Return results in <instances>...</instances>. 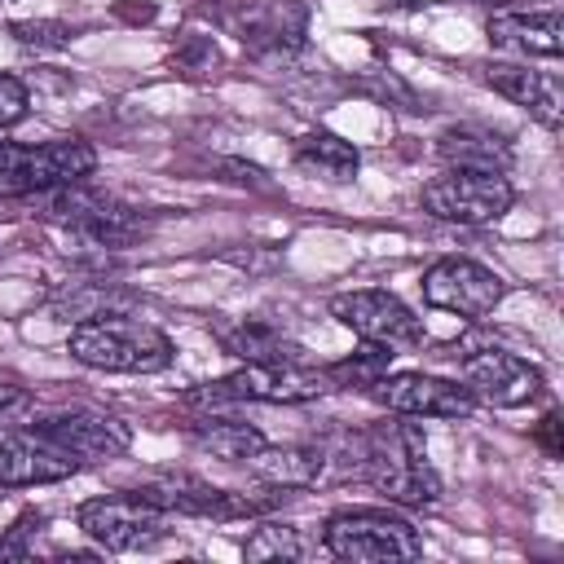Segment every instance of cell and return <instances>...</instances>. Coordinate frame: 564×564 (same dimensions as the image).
<instances>
[{
	"mask_svg": "<svg viewBox=\"0 0 564 564\" xmlns=\"http://www.w3.org/2000/svg\"><path fill=\"white\" fill-rule=\"evenodd\" d=\"M189 441L194 449L220 458V463H251L264 449V432L256 423L229 419V414H203L189 423Z\"/></svg>",
	"mask_w": 564,
	"mask_h": 564,
	"instance_id": "cell-21",
	"label": "cell"
},
{
	"mask_svg": "<svg viewBox=\"0 0 564 564\" xmlns=\"http://www.w3.org/2000/svg\"><path fill=\"white\" fill-rule=\"evenodd\" d=\"M26 405H31V397H26L22 388H13V383H0V423H4L9 414L26 410Z\"/></svg>",
	"mask_w": 564,
	"mask_h": 564,
	"instance_id": "cell-30",
	"label": "cell"
},
{
	"mask_svg": "<svg viewBox=\"0 0 564 564\" xmlns=\"http://www.w3.org/2000/svg\"><path fill=\"white\" fill-rule=\"evenodd\" d=\"M9 35L22 44V48H66L75 40V31L66 22H53V18H40V22H13Z\"/></svg>",
	"mask_w": 564,
	"mask_h": 564,
	"instance_id": "cell-26",
	"label": "cell"
},
{
	"mask_svg": "<svg viewBox=\"0 0 564 564\" xmlns=\"http://www.w3.org/2000/svg\"><path fill=\"white\" fill-rule=\"evenodd\" d=\"M357 441V476L379 489L392 507H436L441 502V476L427 458V441L414 423H405V414L383 419L366 432L352 436Z\"/></svg>",
	"mask_w": 564,
	"mask_h": 564,
	"instance_id": "cell-1",
	"label": "cell"
},
{
	"mask_svg": "<svg viewBox=\"0 0 564 564\" xmlns=\"http://www.w3.org/2000/svg\"><path fill=\"white\" fill-rule=\"evenodd\" d=\"M132 304V295L119 286V282H62L44 308L57 317V322H88V317H101V313H123Z\"/></svg>",
	"mask_w": 564,
	"mask_h": 564,
	"instance_id": "cell-22",
	"label": "cell"
},
{
	"mask_svg": "<svg viewBox=\"0 0 564 564\" xmlns=\"http://www.w3.org/2000/svg\"><path fill=\"white\" fill-rule=\"evenodd\" d=\"M216 339L238 361H304V348L295 339H286L273 322H260V317L225 322V326H216Z\"/></svg>",
	"mask_w": 564,
	"mask_h": 564,
	"instance_id": "cell-20",
	"label": "cell"
},
{
	"mask_svg": "<svg viewBox=\"0 0 564 564\" xmlns=\"http://www.w3.org/2000/svg\"><path fill=\"white\" fill-rule=\"evenodd\" d=\"M366 397L388 414H405V419H467L476 410V397L463 383L423 370L383 375L375 388H366Z\"/></svg>",
	"mask_w": 564,
	"mask_h": 564,
	"instance_id": "cell-11",
	"label": "cell"
},
{
	"mask_svg": "<svg viewBox=\"0 0 564 564\" xmlns=\"http://www.w3.org/2000/svg\"><path fill=\"white\" fill-rule=\"evenodd\" d=\"M40 203V216L48 225H57L62 234L88 242V247H128L145 234V216L141 207L115 198V194H101L93 189L88 181H75V185H57V189H44L35 194Z\"/></svg>",
	"mask_w": 564,
	"mask_h": 564,
	"instance_id": "cell-4",
	"label": "cell"
},
{
	"mask_svg": "<svg viewBox=\"0 0 564 564\" xmlns=\"http://www.w3.org/2000/svg\"><path fill=\"white\" fill-rule=\"evenodd\" d=\"M79 529L101 546V551H145L167 538V511L137 494H101L79 502L75 511Z\"/></svg>",
	"mask_w": 564,
	"mask_h": 564,
	"instance_id": "cell-8",
	"label": "cell"
},
{
	"mask_svg": "<svg viewBox=\"0 0 564 564\" xmlns=\"http://www.w3.org/2000/svg\"><path fill=\"white\" fill-rule=\"evenodd\" d=\"M322 546L335 560L392 564V560H419L423 555V533L388 507H344V511L326 516Z\"/></svg>",
	"mask_w": 564,
	"mask_h": 564,
	"instance_id": "cell-5",
	"label": "cell"
},
{
	"mask_svg": "<svg viewBox=\"0 0 564 564\" xmlns=\"http://www.w3.org/2000/svg\"><path fill=\"white\" fill-rule=\"evenodd\" d=\"M489 44L524 53V57H560L564 53V18L560 9H494Z\"/></svg>",
	"mask_w": 564,
	"mask_h": 564,
	"instance_id": "cell-16",
	"label": "cell"
},
{
	"mask_svg": "<svg viewBox=\"0 0 564 564\" xmlns=\"http://www.w3.org/2000/svg\"><path fill=\"white\" fill-rule=\"evenodd\" d=\"M436 154L445 167H471V172H507L511 167V141L485 123H454L436 137Z\"/></svg>",
	"mask_w": 564,
	"mask_h": 564,
	"instance_id": "cell-18",
	"label": "cell"
},
{
	"mask_svg": "<svg viewBox=\"0 0 564 564\" xmlns=\"http://www.w3.org/2000/svg\"><path fill=\"white\" fill-rule=\"evenodd\" d=\"M419 286H423V300L432 308H445V313H458L471 322L489 317L507 295V278L480 260H467V256H441L436 264L423 269Z\"/></svg>",
	"mask_w": 564,
	"mask_h": 564,
	"instance_id": "cell-9",
	"label": "cell"
},
{
	"mask_svg": "<svg viewBox=\"0 0 564 564\" xmlns=\"http://www.w3.org/2000/svg\"><path fill=\"white\" fill-rule=\"evenodd\" d=\"M458 383L476 397V405H498V410H516L529 405L542 392V370L533 361H524L520 352L507 348H480L467 352L458 366Z\"/></svg>",
	"mask_w": 564,
	"mask_h": 564,
	"instance_id": "cell-12",
	"label": "cell"
},
{
	"mask_svg": "<svg viewBox=\"0 0 564 564\" xmlns=\"http://www.w3.org/2000/svg\"><path fill=\"white\" fill-rule=\"evenodd\" d=\"M304 35H308V9L295 4V0L264 4V9H256V13L242 22V44L256 48L260 57L300 53V48H304Z\"/></svg>",
	"mask_w": 564,
	"mask_h": 564,
	"instance_id": "cell-17",
	"label": "cell"
},
{
	"mask_svg": "<svg viewBox=\"0 0 564 564\" xmlns=\"http://www.w3.org/2000/svg\"><path fill=\"white\" fill-rule=\"evenodd\" d=\"M247 467L256 471V480L300 494V489H308V485H317L326 476L330 454H326V445H269L264 441V449Z\"/></svg>",
	"mask_w": 564,
	"mask_h": 564,
	"instance_id": "cell-19",
	"label": "cell"
},
{
	"mask_svg": "<svg viewBox=\"0 0 564 564\" xmlns=\"http://www.w3.org/2000/svg\"><path fill=\"white\" fill-rule=\"evenodd\" d=\"M212 62H216V48H212V40H203V35H189L185 48L176 53V66H185V70H194V75L207 70Z\"/></svg>",
	"mask_w": 564,
	"mask_h": 564,
	"instance_id": "cell-28",
	"label": "cell"
},
{
	"mask_svg": "<svg viewBox=\"0 0 564 564\" xmlns=\"http://www.w3.org/2000/svg\"><path fill=\"white\" fill-rule=\"evenodd\" d=\"M26 106H31L26 84L13 75H0V128H13L18 119H26Z\"/></svg>",
	"mask_w": 564,
	"mask_h": 564,
	"instance_id": "cell-27",
	"label": "cell"
},
{
	"mask_svg": "<svg viewBox=\"0 0 564 564\" xmlns=\"http://www.w3.org/2000/svg\"><path fill=\"white\" fill-rule=\"evenodd\" d=\"M388 366H392L388 344H370L366 339L357 352H348V357H339V361H330L322 370H326L330 388H357V392H366V388H375L388 375Z\"/></svg>",
	"mask_w": 564,
	"mask_h": 564,
	"instance_id": "cell-25",
	"label": "cell"
},
{
	"mask_svg": "<svg viewBox=\"0 0 564 564\" xmlns=\"http://www.w3.org/2000/svg\"><path fill=\"white\" fill-rule=\"evenodd\" d=\"M480 79L502 93L507 101L524 106L542 128H560L564 119V84L555 70H529V66H516V62H485L480 66Z\"/></svg>",
	"mask_w": 564,
	"mask_h": 564,
	"instance_id": "cell-15",
	"label": "cell"
},
{
	"mask_svg": "<svg viewBox=\"0 0 564 564\" xmlns=\"http://www.w3.org/2000/svg\"><path fill=\"white\" fill-rule=\"evenodd\" d=\"M26 524H31V516H26L22 524H13L9 538H0V560H26V555H31V546L22 542V538H26Z\"/></svg>",
	"mask_w": 564,
	"mask_h": 564,
	"instance_id": "cell-29",
	"label": "cell"
},
{
	"mask_svg": "<svg viewBox=\"0 0 564 564\" xmlns=\"http://www.w3.org/2000/svg\"><path fill=\"white\" fill-rule=\"evenodd\" d=\"M326 392H330V379H326L322 366H308V361H242V370L185 392V405L216 414V410H234L242 401L304 405V401H317Z\"/></svg>",
	"mask_w": 564,
	"mask_h": 564,
	"instance_id": "cell-3",
	"label": "cell"
},
{
	"mask_svg": "<svg viewBox=\"0 0 564 564\" xmlns=\"http://www.w3.org/2000/svg\"><path fill=\"white\" fill-rule=\"evenodd\" d=\"M538 441H542V449H546L551 458H560V414H546V419L538 423Z\"/></svg>",
	"mask_w": 564,
	"mask_h": 564,
	"instance_id": "cell-31",
	"label": "cell"
},
{
	"mask_svg": "<svg viewBox=\"0 0 564 564\" xmlns=\"http://www.w3.org/2000/svg\"><path fill=\"white\" fill-rule=\"evenodd\" d=\"M423 212L445 225H489L511 212L516 189L507 172H471V167H445L432 176L419 194Z\"/></svg>",
	"mask_w": 564,
	"mask_h": 564,
	"instance_id": "cell-7",
	"label": "cell"
},
{
	"mask_svg": "<svg viewBox=\"0 0 564 564\" xmlns=\"http://www.w3.org/2000/svg\"><path fill=\"white\" fill-rule=\"evenodd\" d=\"M40 432H48L62 449H70L84 467L88 463H110L119 454L132 449V427L106 410H88V405H66V410H53L35 423Z\"/></svg>",
	"mask_w": 564,
	"mask_h": 564,
	"instance_id": "cell-14",
	"label": "cell"
},
{
	"mask_svg": "<svg viewBox=\"0 0 564 564\" xmlns=\"http://www.w3.org/2000/svg\"><path fill=\"white\" fill-rule=\"evenodd\" d=\"M295 163L300 172L308 176H322V181H352L357 167H361V154L352 141H344L339 132H326V128H313L295 141Z\"/></svg>",
	"mask_w": 564,
	"mask_h": 564,
	"instance_id": "cell-23",
	"label": "cell"
},
{
	"mask_svg": "<svg viewBox=\"0 0 564 564\" xmlns=\"http://www.w3.org/2000/svg\"><path fill=\"white\" fill-rule=\"evenodd\" d=\"M330 317L339 326H348L357 339H370V344H419L423 339V322L414 317V308L392 295V291H379V286H361V291H339L330 295Z\"/></svg>",
	"mask_w": 564,
	"mask_h": 564,
	"instance_id": "cell-10",
	"label": "cell"
},
{
	"mask_svg": "<svg viewBox=\"0 0 564 564\" xmlns=\"http://www.w3.org/2000/svg\"><path fill=\"white\" fill-rule=\"evenodd\" d=\"M84 463L62 449L48 432L31 427H0V485L26 489V485H57L75 476Z\"/></svg>",
	"mask_w": 564,
	"mask_h": 564,
	"instance_id": "cell-13",
	"label": "cell"
},
{
	"mask_svg": "<svg viewBox=\"0 0 564 564\" xmlns=\"http://www.w3.org/2000/svg\"><path fill=\"white\" fill-rule=\"evenodd\" d=\"M97 167V150L79 137H53L40 145L0 141V198H35L57 185L88 181Z\"/></svg>",
	"mask_w": 564,
	"mask_h": 564,
	"instance_id": "cell-6",
	"label": "cell"
},
{
	"mask_svg": "<svg viewBox=\"0 0 564 564\" xmlns=\"http://www.w3.org/2000/svg\"><path fill=\"white\" fill-rule=\"evenodd\" d=\"M66 352L79 366L110 370V375H159L172 366L176 348L172 339L132 313H101L88 322H75L66 335Z\"/></svg>",
	"mask_w": 564,
	"mask_h": 564,
	"instance_id": "cell-2",
	"label": "cell"
},
{
	"mask_svg": "<svg viewBox=\"0 0 564 564\" xmlns=\"http://www.w3.org/2000/svg\"><path fill=\"white\" fill-rule=\"evenodd\" d=\"M313 538L300 529V524H278V520H264L260 516V524L242 538V555L247 560H304V555H313Z\"/></svg>",
	"mask_w": 564,
	"mask_h": 564,
	"instance_id": "cell-24",
	"label": "cell"
}]
</instances>
